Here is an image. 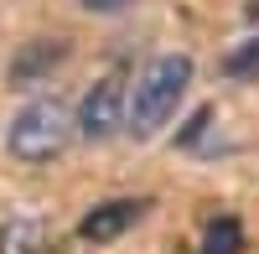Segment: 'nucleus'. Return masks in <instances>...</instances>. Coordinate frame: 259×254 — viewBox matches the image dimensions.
<instances>
[{
  "instance_id": "1",
  "label": "nucleus",
  "mask_w": 259,
  "mask_h": 254,
  "mask_svg": "<svg viewBox=\"0 0 259 254\" xmlns=\"http://www.w3.org/2000/svg\"><path fill=\"white\" fill-rule=\"evenodd\" d=\"M192 57L187 52H161V57H150L140 78L124 89V130L135 135V140H150L161 130V124L177 114V104L182 94L192 89Z\"/></svg>"
},
{
  "instance_id": "2",
  "label": "nucleus",
  "mask_w": 259,
  "mask_h": 254,
  "mask_svg": "<svg viewBox=\"0 0 259 254\" xmlns=\"http://www.w3.org/2000/svg\"><path fill=\"white\" fill-rule=\"evenodd\" d=\"M73 140V109L62 104L57 94L52 99H31L26 109H16V119L6 124V151L26 166H41V161H57Z\"/></svg>"
},
{
  "instance_id": "3",
  "label": "nucleus",
  "mask_w": 259,
  "mask_h": 254,
  "mask_svg": "<svg viewBox=\"0 0 259 254\" xmlns=\"http://www.w3.org/2000/svg\"><path fill=\"white\" fill-rule=\"evenodd\" d=\"M124 73L114 68V73H104V78H94L89 83V94L78 99V114H73V130L83 135V140H109L119 124H124Z\"/></svg>"
},
{
  "instance_id": "4",
  "label": "nucleus",
  "mask_w": 259,
  "mask_h": 254,
  "mask_svg": "<svg viewBox=\"0 0 259 254\" xmlns=\"http://www.w3.org/2000/svg\"><path fill=\"white\" fill-rule=\"evenodd\" d=\"M145 213H150L145 197H114V202H99V207H89V213H83L78 239H89V244H109V239L130 234V228H135Z\"/></svg>"
},
{
  "instance_id": "5",
  "label": "nucleus",
  "mask_w": 259,
  "mask_h": 254,
  "mask_svg": "<svg viewBox=\"0 0 259 254\" xmlns=\"http://www.w3.org/2000/svg\"><path fill=\"white\" fill-rule=\"evenodd\" d=\"M62 62H68V41H26L11 62V89H41Z\"/></svg>"
},
{
  "instance_id": "6",
  "label": "nucleus",
  "mask_w": 259,
  "mask_h": 254,
  "mask_svg": "<svg viewBox=\"0 0 259 254\" xmlns=\"http://www.w3.org/2000/svg\"><path fill=\"white\" fill-rule=\"evenodd\" d=\"M41 244H47V228H41V218L21 213L6 223V234H0V254H41Z\"/></svg>"
},
{
  "instance_id": "7",
  "label": "nucleus",
  "mask_w": 259,
  "mask_h": 254,
  "mask_svg": "<svg viewBox=\"0 0 259 254\" xmlns=\"http://www.w3.org/2000/svg\"><path fill=\"white\" fill-rule=\"evenodd\" d=\"M197 254H244V223L233 213H218L202 228V249Z\"/></svg>"
},
{
  "instance_id": "8",
  "label": "nucleus",
  "mask_w": 259,
  "mask_h": 254,
  "mask_svg": "<svg viewBox=\"0 0 259 254\" xmlns=\"http://www.w3.org/2000/svg\"><path fill=\"white\" fill-rule=\"evenodd\" d=\"M223 78H239V83H249V78H259V36H249V41H239L228 57H223Z\"/></svg>"
},
{
  "instance_id": "9",
  "label": "nucleus",
  "mask_w": 259,
  "mask_h": 254,
  "mask_svg": "<svg viewBox=\"0 0 259 254\" xmlns=\"http://www.w3.org/2000/svg\"><path fill=\"white\" fill-rule=\"evenodd\" d=\"M207 119H212V109H197V114H192V124L177 135V145H182V151H187V145H197V135L207 130Z\"/></svg>"
},
{
  "instance_id": "10",
  "label": "nucleus",
  "mask_w": 259,
  "mask_h": 254,
  "mask_svg": "<svg viewBox=\"0 0 259 254\" xmlns=\"http://www.w3.org/2000/svg\"><path fill=\"white\" fill-rule=\"evenodd\" d=\"M135 0H83V11L89 16H119V11H130Z\"/></svg>"
}]
</instances>
